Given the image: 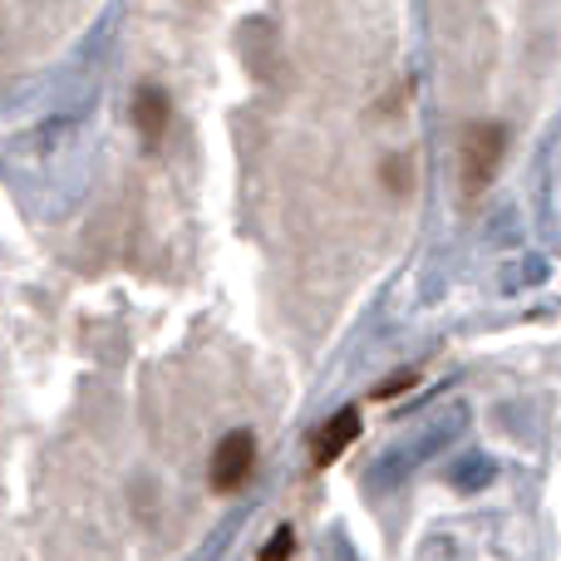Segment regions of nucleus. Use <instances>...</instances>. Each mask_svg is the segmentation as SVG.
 Segmentation results:
<instances>
[{
  "label": "nucleus",
  "mask_w": 561,
  "mask_h": 561,
  "mask_svg": "<svg viewBox=\"0 0 561 561\" xmlns=\"http://www.w3.org/2000/svg\"><path fill=\"white\" fill-rule=\"evenodd\" d=\"M503 124H493V118H478V124L463 128V138H458V183H463L468 197H483L493 187L497 168H503Z\"/></svg>",
  "instance_id": "obj_1"
},
{
  "label": "nucleus",
  "mask_w": 561,
  "mask_h": 561,
  "mask_svg": "<svg viewBox=\"0 0 561 561\" xmlns=\"http://www.w3.org/2000/svg\"><path fill=\"white\" fill-rule=\"evenodd\" d=\"M252 473H256V438L247 428H232L213 454V493H237Z\"/></svg>",
  "instance_id": "obj_2"
},
{
  "label": "nucleus",
  "mask_w": 561,
  "mask_h": 561,
  "mask_svg": "<svg viewBox=\"0 0 561 561\" xmlns=\"http://www.w3.org/2000/svg\"><path fill=\"white\" fill-rule=\"evenodd\" d=\"M359 414L355 409H340V414H330L325 424L310 434V458H316L320 468H330L335 458H345V448H355V438H359Z\"/></svg>",
  "instance_id": "obj_3"
},
{
  "label": "nucleus",
  "mask_w": 561,
  "mask_h": 561,
  "mask_svg": "<svg viewBox=\"0 0 561 561\" xmlns=\"http://www.w3.org/2000/svg\"><path fill=\"white\" fill-rule=\"evenodd\" d=\"M134 124H138V138H144L148 148H158L168 138V124H173V104H168L163 89L144 84L134 94Z\"/></svg>",
  "instance_id": "obj_4"
},
{
  "label": "nucleus",
  "mask_w": 561,
  "mask_h": 561,
  "mask_svg": "<svg viewBox=\"0 0 561 561\" xmlns=\"http://www.w3.org/2000/svg\"><path fill=\"white\" fill-rule=\"evenodd\" d=\"M414 385H419V375H414V369H399L394 379H385V385L375 389V399H394V394H404V389H414Z\"/></svg>",
  "instance_id": "obj_5"
},
{
  "label": "nucleus",
  "mask_w": 561,
  "mask_h": 561,
  "mask_svg": "<svg viewBox=\"0 0 561 561\" xmlns=\"http://www.w3.org/2000/svg\"><path fill=\"white\" fill-rule=\"evenodd\" d=\"M290 552H296V537H290V527H280L276 542L262 552V561H290Z\"/></svg>",
  "instance_id": "obj_6"
}]
</instances>
